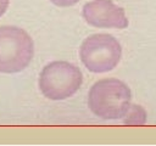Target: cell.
Listing matches in <instances>:
<instances>
[{
  "instance_id": "cell-1",
  "label": "cell",
  "mask_w": 156,
  "mask_h": 146,
  "mask_svg": "<svg viewBox=\"0 0 156 146\" xmlns=\"http://www.w3.org/2000/svg\"><path fill=\"white\" fill-rule=\"evenodd\" d=\"M130 89L126 83L115 78L96 82L89 90L88 106L102 119L123 118L130 106Z\"/></svg>"
},
{
  "instance_id": "cell-2",
  "label": "cell",
  "mask_w": 156,
  "mask_h": 146,
  "mask_svg": "<svg viewBox=\"0 0 156 146\" xmlns=\"http://www.w3.org/2000/svg\"><path fill=\"white\" fill-rule=\"evenodd\" d=\"M34 44L29 34L13 26L0 27V73H17L32 61Z\"/></svg>"
},
{
  "instance_id": "cell-3",
  "label": "cell",
  "mask_w": 156,
  "mask_h": 146,
  "mask_svg": "<svg viewBox=\"0 0 156 146\" xmlns=\"http://www.w3.org/2000/svg\"><path fill=\"white\" fill-rule=\"evenodd\" d=\"M83 82L82 72L66 61H54L39 75V89L50 100H65L77 92Z\"/></svg>"
},
{
  "instance_id": "cell-4",
  "label": "cell",
  "mask_w": 156,
  "mask_h": 146,
  "mask_svg": "<svg viewBox=\"0 0 156 146\" xmlns=\"http://www.w3.org/2000/svg\"><path fill=\"white\" fill-rule=\"evenodd\" d=\"M79 56L87 69L94 73H104L118 64L122 57V47L118 40L110 34H93L82 43Z\"/></svg>"
},
{
  "instance_id": "cell-5",
  "label": "cell",
  "mask_w": 156,
  "mask_h": 146,
  "mask_svg": "<svg viewBox=\"0 0 156 146\" xmlns=\"http://www.w3.org/2000/svg\"><path fill=\"white\" fill-rule=\"evenodd\" d=\"M83 17L88 24L98 28H127L124 10L112 0H91L83 6Z\"/></svg>"
},
{
  "instance_id": "cell-6",
  "label": "cell",
  "mask_w": 156,
  "mask_h": 146,
  "mask_svg": "<svg viewBox=\"0 0 156 146\" xmlns=\"http://www.w3.org/2000/svg\"><path fill=\"white\" fill-rule=\"evenodd\" d=\"M146 122V111L139 105H130L126 116L124 124L128 125H141Z\"/></svg>"
},
{
  "instance_id": "cell-7",
  "label": "cell",
  "mask_w": 156,
  "mask_h": 146,
  "mask_svg": "<svg viewBox=\"0 0 156 146\" xmlns=\"http://www.w3.org/2000/svg\"><path fill=\"white\" fill-rule=\"evenodd\" d=\"M52 4L61 6V7H67V6H72L74 4H77L79 0H50Z\"/></svg>"
},
{
  "instance_id": "cell-8",
  "label": "cell",
  "mask_w": 156,
  "mask_h": 146,
  "mask_svg": "<svg viewBox=\"0 0 156 146\" xmlns=\"http://www.w3.org/2000/svg\"><path fill=\"white\" fill-rule=\"evenodd\" d=\"M7 6H9V0H0V17L5 13Z\"/></svg>"
}]
</instances>
